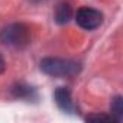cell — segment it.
I'll list each match as a JSON object with an SVG mask.
<instances>
[{
  "mask_svg": "<svg viewBox=\"0 0 123 123\" xmlns=\"http://www.w3.org/2000/svg\"><path fill=\"white\" fill-rule=\"evenodd\" d=\"M75 22L80 28H83L86 31H93V29H96L101 25L103 13L97 9L83 6L75 13Z\"/></svg>",
  "mask_w": 123,
  "mask_h": 123,
  "instance_id": "3957f363",
  "label": "cell"
},
{
  "mask_svg": "<svg viewBox=\"0 0 123 123\" xmlns=\"http://www.w3.org/2000/svg\"><path fill=\"white\" fill-rule=\"evenodd\" d=\"M86 120L87 122H114V119L107 114H90L86 117Z\"/></svg>",
  "mask_w": 123,
  "mask_h": 123,
  "instance_id": "ba28073f",
  "label": "cell"
},
{
  "mask_svg": "<svg viewBox=\"0 0 123 123\" xmlns=\"http://www.w3.org/2000/svg\"><path fill=\"white\" fill-rule=\"evenodd\" d=\"M41 70L51 77H74L81 71L77 61L46 56L41 61Z\"/></svg>",
  "mask_w": 123,
  "mask_h": 123,
  "instance_id": "6da1fadb",
  "label": "cell"
},
{
  "mask_svg": "<svg viewBox=\"0 0 123 123\" xmlns=\"http://www.w3.org/2000/svg\"><path fill=\"white\" fill-rule=\"evenodd\" d=\"M10 93L13 97L16 98H25V100H32V98H36V91L33 87L28 86V84H23V83H19V84H15L12 88H10Z\"/></svg>",
  "mask_w": 123,
  "mask_h": 123,
  "instance_id": "5b68a950",
  "label": "cell"
},
{
  "mask_svg": "<svg viewBox=\"0 0 123 123\" xmlns=\"http://www.w3.org/2000/svg\"><path fill=\"white\" fill-rule=\"evenodd\" d=\"M73 18V9L71 5L67 2H61L58 3L56 9H55V22L59 25H65L70 22V19Z\"/></svg>",
  "mask_w": 123,
  "mask_h": 123,
  "instance_id": "8992f818",
  "label": "cell"
},
{
  "mask_svg": "<svg viewBox=\"0 0 123 123\" xmlns=\"http://www.w3.org/2000/svg\"><path fill=\"white\" fill-rule=\"evenodd\" d=\"M0 41L10 48L23 49L31 43V29L25 23L7 25L0 32Z\"/></svg>",
  "mask_w": 123,
  "mask_h": 123,
  "instance_id": "7a4b0ae2",
  "label": "cell"
},
{
  "mask_svg": "<svg viewBox=\"0 0 123 123\" xmlns=\"http://www.w3.org/2000/svg\"><path fill=\"white\" fill-rule=\"evenodd\" d=\"M54 98H55L56 106L62 111L73 113L75 110V106H74L73 98H71V91L67 87H58L54 93Z\"/></svg>",
  "mask_w": 123,
  "mask_h": 123,
  "instance_id": "277c9868",
  "label": "cell"
},
{
  "mask_svg": "<svg viewBox=\"0 0 123 123\" xmlns=\"http://www.w3.org/2000/svg\"><path fill=\"white\" fill-rule=\"evenodd\" d=\"M31 2H33V3H39V2H43V0H31Z\"/></svg>",
  "mask_w": 123,
  "mask_h": 123,
  "instance_id": "30bf717a",
  "label": "cell"
},
{
  "mask_svg": "<svg viewBox=\"0 0 123 123\" xmlns=\"http://www.w3.org/2000/svg\"><path fill=\"white\" fill-rule=\"evenodd\" d=\"M110 110H111V117L114 119V122H122L123 119V98L120 96H116L111 103H110Z\"/></svg>",
  "mask_w": 123,
  "mask_h": 123,
  "instance_id": "52a82bcc",
  "label": "cell"
},
{
  "mask_svg": "<svg viewBox=\"0 0 123 123\" xmlns=\"http://www.w3.org/2000/svg\"><path fill=\"white\" fill-rule=\"evenodd\" d=\"M5 67H6V64H5V59H3L2 54H0V74H2V73L5 71Z\"/></svg>",
  "mask_w": 123,
  "mask_h": 123,
  "instance_id": "9c48e42d",
  "label": "cell"
}]
</instances>
